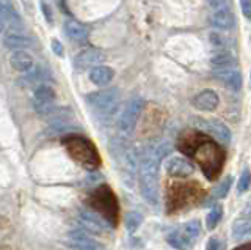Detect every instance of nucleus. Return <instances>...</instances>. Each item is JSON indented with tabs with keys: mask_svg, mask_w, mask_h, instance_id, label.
I'll use <instances>...</instances> for the list:
<instances>
[{
	"mask_svg": "<svg viewBox=\"0 0 251 250\" xmlns=\"http://www.w3.org/2000/svg\"><path fill=\"white\" fill-rule=\"evenodd\" d=\"M177 146L180 151H184L187 156L196 161L207 179H217L222 173L225 162L223 150L218 143L210 140L207 136L201 134L200 131L184 134L179 139Z\"/></svg>",
	"mask_w": 251,
	"mask_h": 250,
	"instance_id": "1",
	"label": "nucleus"
},
{
	"mask_svg": "<svg viewBox=\"0 0 251 250\" xmlns=\"http://www.w3.org/2000/svg\"><path fill=\"white\" fill-rule=\"evenodd\" d=\"M171 151L170 143H159L148 148L138 164L140 191L149 205L155 206L159 203V168L162 161Z\"/></svg>",
	"mask_w": 251,
	"mask_h": 250,
	"instance_id": "2",
	"label": "nucleus"
},
{
	"mask_svg": "<svg viewBox=\"0 0 251 250\" xmlns=\"http://www.w3.org/2000/svg\"><path fill=\"white\" fill-rule=\"evenodd\" d=\"M63 146L66 148L68 154L77 164L88 170H96L100 166V156L98 148L91 140L82 136H66L63 139Z\"/></svg>",
	"mask_w": 251,
	"mask_h": 250,
	"instance_id": "3",
	"label": "nucleus"
},
{
	"mask_svg": "<svg viewBox=\"0 0 251 250\" xmlns=\"http://www.w3.org/2000/svg\"><path fill=\"white\" fill-rule=\"evenodd\" d=\"M88 205L96 211V213L104 219L110 226L118 225L120 219V206H118V198L113 191L108 186H99L88 195Z\"/></svg>",
	"mask_w": 251,
	"mask_h": 250,
	"instance_id": "4",
	"label": "nucleus"
},
{
	"mask_svg": "<svg viewBox=\"0 0 251 250\" xmlns=\"http://www.w3.org/2000/svg\"><path fill=\"white\" fill-rule=\"evenodd\" d=\"M86 101L102 116H112L116 112L118 104H120V90L105 88V90L94 91L86 96Z\"/></svg>",
	"mask_w": 251,
	"mask_h": 250,
	"instance_id": "5",
	"label": "nucleus"
},
{
	"mask_svg": "<svg viewBox=\"0 0 251 250\" xmlns=\"http://www.w3.org/2000/svg\"><path fill=\"white\" fill-rule=\"evenodd\" d=\"M143 109H145V101L141 98H132L126 104L124 111L121 112L120 118H118V131H120L121 136L129 137L132 134Z\"/></svg>",
	"mask_w": 251,
	"mask_h": 250,
	"instance_id": "6",
	"label": "nucleus"
},
{
	"mask_svg": "<svg viewBox=\"0 0 251 250\" xmlns=\"http://www.w3.org/2000/svg\"><path fill=\"white\" fill-rule=\"evenodd\" d=\"M196 123H198L200 129H204L206 132H209L214 139H217V142L229 145L231 131L225 123L218 121V120H196Z\"/></svg>",
	"mask_w": 251,
	"mask_h": 250,
	"instance_id": "7",
	"label": "nucleus"
},
{
	"mask_svg": "<svg viewBox=\"0 0 251 250\" xmlns=\"http://www.w3.org/2000/svg\"><path fill=\"white\" fill-rule=\"evenodd\" d=\"M165 168H167V173L170 176H176V178H187L193 173V164L188 162L184 158H179V156H171L165 162Z\"/></svg>",
	"mask_w": 251,
	"mask_h": 250,
	"instance_id": "8",
	"label": "nucleus"
},
{
	"mask_svg": "<svg viewBox=\"0 0 251 250\" xmlns=\"http://www.w3.org/2000/svg\"><path fill=\"white\" fill-rule=\"evenodd\" d=\"M69 246L74 250H104L98 241H94L83 230H74L69 234Z\"/></svg>",
	"mask_w": 251,
	"mask_h": 250,
	"instance_id": "9",
	"label": "nucleus"
},
{
	"mask_svg": "<svg viewBox=\"0 0 251 250\" xmlns=\"http://www.w3.org/2000/svg\"><path fill=\"white\" fill-rule=\"evenodd\" d=\"M198 189V186H171L170 187V200H168V205H170V211H175L177 208H182L185 203L192 198V192Z\"/></svg>",
	"mask_w": 251,
	"mask_h": 250,
	"instance_id": "10",
	"label": "nucleus"
},
{
	"mask_svg": "<svg viewBox=\"0 0 251 250\" xmlns=\"http://www.w3.org/2000/svg\"><path fill=\"white\" fill-rule=\"evenodd\" d=\"M105 60V54L102 52L100 49H85L83 52H80L78 56L75 57V66L80 68V69H86V68H96L100 66L102 61Z\"/></svg>",
	"mask_w": 251,
	"mask_h": 250,
	"instance_id": "11",
	"label": "nucleus"
},
{
	"mask_svg": "<svg viewBox=\"0 0 251 250\" xmlns=\"http://www.w3.org/2000/svg\"><path fill=\"white\" fill-rule=\"evenodd\" d=\"M215 79L222 82L227 90L231 91H239L242 88V74L237 71V69H222V71H214Z\"/></svg>",
	"mask_w": 251,
	"mask_h": 250,
	"instance_id": "12",
	"label": "nucleus"
},
{
	"mask_svg": "<svg viewBox=\"0 0 251 250\" xmlns=\"http://www.w3.org/2000/svg\"><path fill=\"white\" fill-rule=\"evenodd\" d=\"M217 106H218V96L212 90H204L193 98V107H196L198 111L212 112L215 111Z\"/></svg>",
	"mask_w": 251,
	"mask_h": 250,
	"instance_id": "13",
	"label": "nucleus"
},
{
	"mask_svg": "<svg viewBox=\"0 0 251 250\" xmlns=\"http://www.w3.org/2000/svg\"><path fill=\"white\" fill-rule=\"evenodd\" d=\"M10 65L13 69L19 73H30L33 69V57L30 56L25 51H16L13 52V56L10 57Z\"/></svg>",
	"mask_w": 251,
	"mask_h": 250,
	"instance_id": "14",
	"label": "nucleus"
},
{
	"mask_svg": "<svg viewBox=\"0 0 251 250\" xmlns=\"http://www.w3.org/2000/svg\"><path fill=\"white\" fill-rule=\"evenodd\" d=\"M210 22L212 26L220 30H231L235 26V18L229 10L223 8V10H215L210 14Z\"/></svg>",
	"mask_w": 251,
	"mask_h": 250,
	"instance_id": "15",
	"label": "nucleus"
},
{
	"mask_svg": "<svg viewBox=\"0 0 251 250\" xmlns=\"http://www.w3.org/2000/svg\"><path fill=\"white\" fill-rule=\"evenodd\" d=\"M3 43L8 49H13L14 52L16 51H21V49H25L31 44V40L27 36L21 33L19 30H11V32H8L3 38Z\"/></svg>",
	"mask_w": 251,
	"mask_h": 250,
	"instance_id": "16",
	"label": "nucleus"
},
{
	"mask_svg": "<svg viewBox=\"0 0 251 250\" xmlns=\"http://www.w3.org/2000/svg\"><path fill=\"white\" fill-rule=\"evenodd\" d=\"M113 77H115V71L105 65L96 66L90 71V81L94 85H98V87H105V85H108L113 81Z\"/></svg>",
	"mask_w": 251,
	"mask_h": 250,
	"instance_id": "17",
	"label": "nucleus"
},
{
	"mask_svg": "<svg viewBox=\"0 0 251 250\" xmlns=\"http://www.w3.org/2000/svg\"><path fill=\"white\" fill-rule=\"evenodd\" d=\"M65 30L69 36V40L74 43H85L88 40V30H86V27L74 19H69L65 22Z\"/></svg>",
	"mask_w": 251,
	"mask_h": 250,
	"instance_id": "18",
	"label": "nucleus"
},
{
	"mask_svg": "<svg viewBox=\"0 0 251 250\" xmlns=\"http://www.w3.org/2000/svg\"><path fill=\"white\" fill-rule=\"evenodd\" d=\"M80 221H82V225L85 226L88 231H93V233H104L105 231V226H107V222H104L100 219V216H96L93 213H88V211H82L80 213Z\"/></svg>",
	"mask_w": 251,
	"mask_h": 250,
	"instance_id": "19",
	"label": "nucleus"
},
{
	"mask_svg": "<svg viewBox=\"0 0 251 250\" xmlns=\"http://www.w3.org/2000/svg\"><path fill=\"white\" fill-rule=\"evenodd\" d=\"M234 57L231 52H227L226 49L217 51L212 54L210 57V65L214 68V71H222V69H229L234 65Z\"/></svg>",
	"mask_w": 251,
	"mask_h": 250,
	"instance_id": "20",
	"label": "nucleus"
},
{
	"mask_svg": "<svg viewBox=\"0 0 251 250\" xmlns=\"http://www.w3.org/2000/svg\"><path fill=\"white\" fill-rule=\"evenodd\" d=\"M55 101V90L47 83H39L35 95H33V103H39V104H53Z\"/></svg>",
	"mask_w": 251,
	"mask_h": 250,
	"instance_id": "21",
	"label": "nucleus"
},
{
	"mask_svg": "<svg viewBox=\"0 0 251 250\" xmlns=\"http://www.w3.org/2000/svg\"><path fill=\"white\" fill-rule=\"evenodd\" d=\"M168 244L171 247H175L176 250H190L192 249V242L185 238V234L182 233V230H175L168 234Z\"/></svg>",
	"mask_w": 251,
	"mask_h": 250,
	"instance_id": "22",
	"label": "nucleus"
},
{
	"mask_svg": "<svg viewBox=\"0 0 251 250\" xmlns=\"http://www.w3.org/2000/svg\"><path fill=\"white\" fill-rule=\"evenodd\" d=\"M232 238L235 241H251V221H237L232 225Z\"/></svg>",
	"mask_w": 251,
	"mask_h": 250,
	"instance_id": "23",
	"label": "nucleus"
},
{
	"mask_svg": "<svg viewBox=\"0 0 251 250\" xmlns=\"http://www.w3.org/2000/svg\"><path fill=\"white\" fill-rule=\"evenodd\" d=\"M180 230H182V233L185 234V238L193 244L201 234V225L198 221H190V222H187Z\"/></svg>",
	"mask_w": 251,
	"mask_h": 250,
	"instance_id": "24",
	"label": "nucleus"
},
{
	"mask_svg": "<svg viewBox=\"0 0 251 250\" xmlns=\"http://www.w3.org/2000/svg\"><path fill=\"white\" fill-rule=\"evenodd\" d=\"M141 222H143V216H141L140 213H135V211L126 216V228H127L129 233L137 231L138 226L141 225Z\"/></svg>",
	"mask_w": 251,
	"mask_h": 250,
	"instance_id": "25",
	"label": "nucleus"
},
{
	"mask_svg": "<svg viewBox=\"0 0 251 250\" xmlns=\"http://www.w3.org/2000/svg\"><path fill=\"white\" fill-rule=\"evenodd\" d=\"M209 43L214 46V48H217L218 51L226 49V46L229 44L227 38L222 32H210L209 33Z\"/></svg>",
	"mask_w": 251,
	"mask_h": 250,
	"instance_id": "26",
	"label": "nucleus"
},
{
	"mask_svg": "<svg viewBox=\"0 0 251 250\" xmlns=\"http://www.w3.org/2000/svg\"><path fill=\"white\" fill-rule=\"evenodd\" d=\"M222 214H223V208L222 206H215L214 209L210 211L207 219H206V225L209 230H214L217 223L220 222V219H222Z\"/></svg>",
	"mask_w": 251,
	"mask_h": 250,
	"instance_id": "27",
	"label": "nucleus"
},
{
	"mask_svg": "<svg viewBox=\"0 0 251 250\" xmlns=\"http://www.w3.org/2000/svg\"><path fill=\"white\" fill-rule=\"evenodd\" d=\"M231 184H232V179H231V176H226L225 179H222V183H220L217 187H215V197L217 198H223V197H226L227 195V192H229V189H231Z\"/></svg>",
	"mask_w": 251,
	"mask_h": 250,
	"instance_id": "28",
	"label": "nucleus"
},
{
	"mask_svg": "<svg viewBox=\"0 0 251 250\" xmlns=\"http://www.w3.org/2000/svg\"><path fill=\"white\" fill-rule=\"evenodd\" d=\"M251 184V173H250V170L245 168L242 171V175H240V179H239V184H237V191L239 194H243L245 191H248V187Z\"/></svg>",
	"mask_w": 251,
	"mask_h": 250,
	"instance_id": "29",
	"label": "nucleus"
},
{
	"mask_svg": "<svg viewBox=\"0 0 251 250\" xmlns=\"http://www.w3.org/2000/svg\"><path fill=\"white\" fill-rule=\"evenodd\" d=\"M39 5H41V11L44 14L46 21L47 22H53V11H52V6L47 3V0H41Z\"/></svg>",
	"mask_w": 251,
	"mask_h": 250,
	"instance_id": "30",
	"label": "nucleus"
},
{
	"mask_svg": "<svg viewBox=\"0 0 251 250\" xmlns=\"http://www.w3.org/2000/svg\"><path fill=\"white\" fill-rule=\"evenodd\" d=\"M240 8H242L243 16L248 21H251V0H240Z\"/></svg>",
	"mask_w": 251,
	"mask_h": 250,
	"instance_id": "31",
	"label": "nucleus"
},
{
	"mask_svg": "<svg viewBox=\"0 0 251 250\" xmlns=\"http://www.w3.org/2000/svg\"><path fill=\"white\" fill-rule=\"evenodd\" d=\"M207 3L214 10H223L227 8V0H207Z\"/></svg>",
	"mask_w": 251,
	"mask_h": 250,
	"instance_id": "32",
	"label": "nucleus"
},
{
	"mask_svg": "<svg viewBox=\"0 0 251 250\" xmlns=\"http://www.w3.org/2000/svg\"><path fill=\"white\" fill-rule=\"evenodd\" d=\"M206 250H223V242H220L218 239L212 238L209 242H207V249Z\"/></svg>",
	"mask_w": 251,
	"mask_h": 250,
	"instance_id": "33",
	"label": "nucleus"
},
{
	"mask_svg": "<svg viewBox=\"0 0 251 250\" xmlns=\"http://www.w3.org/2000/svg\"><path fill=\"white\" fill-rule=\"evenodd\" d=\"M52 49H53L55 54H57V56H63V46H61V43L58 40L52 41Z\"/></svg>",
	"mask_w": 251,
	"mask_h": 250,
	"instance_id": "34",
	"label": "nucleus"
},
{
	"mask_svg": "<svg viewBox=\"0 0 251 250\" xmlns=\"http://www.w3.org/2000/svg\"><path fill=\"white\" fill-rule=\"evenodd\" d=\"M3 27V6L0 3V28Z\"/></svg>",
	"mask_w": 251,
	"mask_h": 250,
	"instance_id": "35",
	"label": "nucleus"
},
{
	"mask_svg": "<svg viewBox=\"0 0 251 250\" xmlns=\"http://www.w3.org/2000/svg\"><path fill=\"white\" fill-rule=\"evenodd\" d=\"M235 250H251V244H247V246H240V247H237Z\"/></svg>",
	"mask_w": 251,
	"mask_h": 250,
	"instance_id": "36",
	"label": "nucleus"
},
{
	"mask_svg": "<svg viewBox=\"0 0 251 250\" xmlns=\"http://www.w3.org/2000/svg\"><path fill=\"white\" fill-rule=\"evenodd\" d=\"M248 214L251 216V205H250V208H248Z\"/></svg>",
	"mask_w": 251,
	"mask_h": 250,
	"instance_id": "37",
	"label": "nucleus"
}]
</instances>
